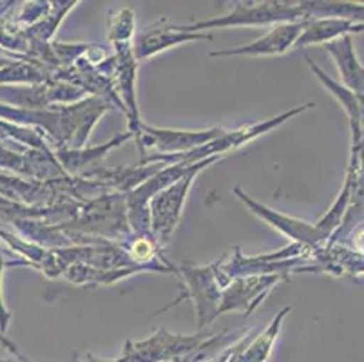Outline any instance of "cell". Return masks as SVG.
Instances as JSON below:
<instances>
[{"label": "cell", "instance_id": "obj_19", "mask_svg": "<svg viewBox=\"0 0 364 362\" xmlns=\"http://www.w3.org/2000/svg\"><path fill=\"white\" fill-rule=\"evenodd\" d=\"M0 362H6V361H0Z\"/></svg>", "mask_w": 364, "mask_h": 362}, {"label": "cell", "instance_id": "obj_2", "mask_svg": "<svg viewBox=\"0 0 364 362\" xmlns=\"http://www.w3.org/2000/svg\"><path fill=\"white\" fill-rule=\"evenodd\" d=\"M213 335L207 330H200L194 335H178L161 328L145 341H127L117 358L109 361L85 353L82 358L76 357L75 362H172L200 348Z\"/></svg>", "mask_w": 364, "mask_h": 362}, {"label": "cell", "instance_id": "obj_8", "mask_svg": "<svg viewBox=\"0 0 364 362\" xmlns=\"http://www.w3.org/2000/svg\"><path fill=\"white\" fill-rule=\"evenodd\" d=\"M281 279H284V275L267 274L232 279L221 290L220 315L225 312H241L245 315L254 314Z\"/></svg>", "mask_w": 364, "mask_h": 362}, {"label": "cell", "instance_id": "obj_3", "mask_svg": "<svg viewBox=\"0 0 364 362\" xmlns=\"http://www.w3.org/2000/svg\"><path fill=\"white\" fill-rule=\"evenodd\" d=\"M216 161H220V158H208L203 161H198L183 178L178 179L176 183H172L171 187L158 192L149 201V230L161 248L167 247L174 238V232H176L181 214H183L188 191L196 181L198 174Z\"/></svg>", "mask_w": 364, "mask_h": 362}, {"label": "cell", "instance_id": "obj_20", "mask_svg": "<svg viewBox=\"0 0 364 362\" xmlns=\"http://www.w3.org/2000/svg\"><path fill=\"white\" fill-rule=\"evenodd\" d=\"M172 362H174V361H172Z\"/></svg>", "mask_w": 364, "mask_h": 362}, {"label": "cell", "instance_id": "obj_4", "mask_svg": "<svg viewBox=\"0 0 364 362\" xmlns=\"http://www.w3.org/2000/svg\"><path fill=\"white\" fill-rule=\"evenodd\" d=\"M220 261L207 267H194V265H178L176 275L183 281L187 290L180 295L178 301L168 304L167 308L174 307V304L181 303L185 299L193 301L194 308H196L198 315V328L205 330L208 324L214 323V319L220 317V304H221V284L218 279V268H220ZM164 308L161 312H165ZM160 312V314H161Z\"/></svg>", "mask_w": 364, "mask_h": 362}, {"label": "cell", "instance_id": "obj_7", "mask_svg": "<svg viewBox=\"0 0 364 362\" xmlns=\"http://www.w3.org/2000/svg\"><path fill=\"white\" fill-rule=\"evenodd\" d=\"M114 53H112V84L120 98L122 105L125 109V115L129 119V132L134 134L141 127L140 111H138L136 100V75H138V62L134 56V49L131 44H112Z\"/></svg>", "mask_w": 364, "mask_h": 362}, {"label": "cell", "instance_id": "obj_5", "mask_svg": "<svg viewBox=\"0 0 364 362\" xmlns=\"http://www.w3.org/2000/svg\"><path fill=\"white\" fill-rule=\"evenodd\" d=\"M227 132L225 127H210L203 131H180V129L151 127L141 124L132 139L138 144L141 158L149 154H185L198 147L210 144L213 139L220 138Z\"/></svg>", "mask_w": 364, "mask_h": 362}, {"label": "cell", "instance_id": "obj_13", "mask_svg": "<svg viewBox=\"0 0 364 362\" xmlns=\"http://www.w3.org/2000/svg\"><path fill=\"white\" fill-rule=\"evenodd\" d=\"M357 33H364V22L346 18H309V24L294 49L310 48L317 44L324 46L343 36L357 35Z\"/></svg>", "mask_w": 364, "mask_h": 362}, {"label": "cell", "instance_id": "obj_11", "mask_svg": "<svg viewBox=\"0 0 364 362\" xmlns=\"http://www.w3.org/2000/svg\"><path fill=\"white\" fill-rule=\"evenodd\" d=\"M131 132H124L120 136H114L111 142L104 145H98V147H89V149H55V156L58 159L60 167L64 169V172L73 178H80V176L87 174V172L97 171L102 167V159L105 158L111 149L120 147L122 144H125L127 139H131Z\"/></svg>", "mask_w": 364, "mask_h": 362}, {"label": "cell", "instance_id": "obj_18", "mask_svg": "<svg viewBox=\"0 0 364 362\" xmlns=\"http://www.w3.org/2000/svg\"><path fill=\"white\" fill-rule=\"evenodd\" d=\"M0 343H2V346H4L6 350L11 351V353L15 355V357L18 358V361H21V362H28V361H26L24 355H21V351H18V348L15 346V343H11V341H9V339L6 337V335L2 334V331H0Z\"/></svg>", "mask_w": 364, "mask_h": 362}, {"label": "cell", "instance_id": "obj_1", "mask_svg": "<svg viewBox=\"0 0 364 362\" xmlns=\"http://www.w3.org/2000/svg\"><path fill=\"white\" fill-rule=\"evenodd\" d=\"M234 8L221 16L201 20L194 24H180L181 31L210 33L228 28H263L270 24H287L306 18L301 2L290 0H264V2H234Z\"/></svg>", "mask_w": 364, "mask_h": 362}, {"label": "cell", "instance_id": "obj_10", "mask_svg": "<svg viewBox=\"0 0 364 362\" xmlns=\"http://www.w3.org/2000/svg\"><path fill=\"white\" fill-rule=\"evenodd\" d=\"M234 194L250 208L252 214H256L257 218H261L263 221L272 225L274 228L281 232L283 235L290 238L294 243L303 245V247L310 248L314 252V248L321 247V243L324 241V238L321 235L319 228L312 223H304V221H299V219L289 218V215H283L279 212L272 211V208L264 207V205L257 203L252 198H248V194H245L240 187L234 188Z\"/></svg>", "mask_w": 364, "mask_h": 362}, {"label": "cell", "instance_id": "obj_17", "mask_svg": "<svg viewBox=\"0 0 364 362\" xmlns=\"http://www.w3.org/2000/svg\"><path fill=\"white\" fill-rule=\"evenodd\" d=\"M4 267H8V265L4 263V257H2V252H0V331L6 335L8 324L11 321V312L6 308L4 299H2V274H4Z\"/></svg>", "mask_w": 364, "mask_h": 362}, {"label": "cell", "instance_id": "obj_16", "mask_svg": "<svg viewBox=\"0 0 364 362\" xmlns=\"http://www.w3.org/2000/svg\"><path fill=\"white\" fill-rule=\"evenodd\" d=\"M136 29V13L134 8L112 9L107 15V38L112 44H131L134 42Z\"/></svg>", "mask_w": 364, "mask_h": 362}, {"label": "cell", "instance_id": "obj_15", "mask_svg": "<svg viewBox=\"0 0 364 362\" xmlns=\"http://www.w3.org/2000/svg\"><path fill=\"white\" fill-rule=\"evenodd\" d=\"M78 2H51V9H49L48 15L44 18H41L36 24H33L31 28H28V31L24 33V36L33 42H42V44H49V40L55 36L56 29L60 26L62 20L65 18L69 11H71Z\"/></svg>", "mask_w": 364, "mask_h": 362}, {"label": "cell", "instance_id": "obj_9", "mask_svg": "<svg viewBox=\"0 0 364 362\" xmlns=\"http://www.w3.org/2000/svg\"><path fill=\"white\" fill-rule=\"evenodd\" d=\"M309 24V18H301L297 22H287V24L274 26L268 33H264L261 38L252 40L248 44L240 46L234 49H221V51L210 53L213 58L218 56H250V58H259V56H281L294 49L299 36L303 35L304 28Z\"/></svg>", "mask_w": 364, "mask_h": 362}, {"label": "cell", "instance_id": "obj_12", "mask_svg": "<svg viewBox=\"0 0 364 362\" xmlns=\"http://www.w3.org/2000/svg\"><path fill=\"white\" fill-rule=\"evenodd\" d=\"M324 49L336 62L344 87L353 95L364 96V65L357 56L352 36H343L328 42L324 44Z\"/></svg>", "mask_w": 364, "mask_h": 362}, {"label": "cell", "instance_id": "obj_14", "mask_svg": "<svg viewBox=\"0 0 364 362\" xmlns=\"http://www.w3.org/2000/svg\"><path fill=\"white\" fill-rule=\"evenodd\" d=\"M306 18H346L364 22V4L359 2H301Z\"/></svg>", "mask_w": 364, "mask_h": 362}, {"label": "cell", "instance_id": "obj_6", "mask_svg": "<svg viewBox=\"0 0 364 362\" xmlns=\"http://www.w3.org/2000/svg\"><path fill=\"white\" fill-rule=\"evenodd\" d=\"M198 40L213 42L214 36L213 33L181 31L180 24L171 22L167 16H160L147 28L141 29L138 35H134L132 49H134V56H136L138 62H145V60L160 55L167 49L187 44V42H198Z\"/></svg>", "mask_w": 364, "mask_h": 362}]
</instances>
